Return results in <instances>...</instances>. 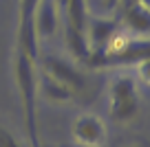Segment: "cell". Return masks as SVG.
Returning a JSON list of instances; mask_svg holds the SVG:
<instances>
[{"instance_id": "6da1fadb", "label": "cell", "mask_w": 150, "mask_h": 147, "mask_svg": "<svg viewBox=\"0 0 150 147\" xmlns=\"http://www.w3.org/2000/svg\"><path fill=\"white\" fill-rule=\"evenodd\" d=\"M150 57V37H137L126 29H117L108 37L102 51L88 55L86 66L88 68H102V66H135L141 60Z\"/></svg>"}, {"instance_id": "7a4b0ae2", "label": "cell", "mask_w": 150, "mask_h": 147, "mask_svg": "<svg viewBox=\"0 0 150 147\" xmlns=\"http://www.w3.org/2000/svg\"><path fill=\"white\" fill-rule=\"evenodd\" d=\"M13 77H16V83H18V94L22 99L24 132H27V138H29V147H42L40 136H38V112H35L38 70H35V62L31 57H27L22 51H16Z\"/></svg>"}, {"instance_id": "3957f363", "label": "cell", "mask_w": 150, "mask_h": 147, "mask_svg": "<svg viewBox=\"0 0 150 147\" xmlns=\"http://www.w3.org/2000/svg\"><path fill=\"white\" fill-rule=\"evenodd\" d=\"M60 5V24L64 27V40L75 62L86 64L88 60V44H86V22L88 9L86 0H57Z\"/></svg>"}, {"instance_id": "277c9868", "label": "cell", "mask_w": 150, "mask_h": 147, "mask_svg": "<svg viewBox=\"0 0 150 147\" xmlns=\"http://www.w3.org/2000/svg\"><path fill=\"white\" fill-rule=\"evenodd\" d=\"M139 112V92L137 81L130 75H115L108 86V116L117 123L135 119Z\"/></svg>"}, {"instance_id": "5b68a950", "label": "cell", "mask_w": 150, "mask_h": 147, "mask_svg": "<svg viewBox=\"0 0 150 147\" xmlns=\"http://www.w3.org/2000/svg\"><path fill=\"white\" fill-rule=\"evenodd\" d=\"M40 0H18V51L33 62L40 60V40L35 33V7Z\"/></svg>"}, {"instance_id": "8992f818", "label": "cell", "mask_w": 150, "mask_h": 147, "mask_svg": "<svg viewBox=\"0 0 150 147\" xmlns=\"http://www.w3.org/2000/svg\"><path fill=\"white\" fill-rule=\"evenodd\" d=\"M71 134L77 147H104L108 136V127L99 114L86 112L80 114L71 125Z\"/></svg>"}, {"instance_id": "52a82bcc", "label": "cell", "mask_w": 150, "mask_h": 147, "mask_svg": "<svg viewBox=\"0 0 150 147\" xmlns=\"http://www.w3.org/2000/svg\"><path fill=\"white\" fill-rule=\"evenodd\" d=\"M42 73L53 77L55 81H60L62 86H66L73 94L84 90L86 81H84V75L73 62L64 60V57H57V55H47L42 60Z\"/></svg>"}, {"instance_id": "ba28073f", "label": "cell", "mask_w": 150, "mask_h": 147, "mask_svg": "<svg viewBox=\"0 0 150 147\" xmlns=\"http://www.w3.org/2000/svg\"><path fill=\"white\" fill-rule=\"evenodd\" d=\"M33 22H35L38 40H49V37L55 35L57 29H60V5H57V0H40L35 7Z\"/></svg>"}, {"instance_id": "9c48e42d", "label": "cell", "mask_w": 150, "mask_h": 147, "mask_svg": "<svg viewBox=\"0 0 150 147\" xmlns=\"http://www.w3.org/2000/svg\"><path fill=\"white\" fill-rule=\"evenodd\" d=\"M117 22L112 18H97V15H88V22H86V44H88V53L102 51L104 44L108 42V37L117 31Z\"/></svg>"}, {"instance_id": "30bf717a", "label": "cell", "mask_w": 150, "mask_h": 147, "mask_svg": "<svg viewBox=\"0 0 150 147\" xmlns=\"http://www.w3.org/2000/svg\"><path fill=\"white\" fill-rule=\"evenodd\" d=\"M122 29L137 37H148L150 35V7L141 0H132L126 7V13L122 20Z\"/></svg>"}, {"instance_id": "8fae6325", "label": "cell", "mask_w": 150, "mask_h": 147, "mask_svg": "<svg viewBox=\"0 0 150 147\" xmlns=\"http://www.w3.org/2000/svg\"><path fill=\"white\" fill-rule=\"evenodd\" d=\"M38 88L42 90V94L47 97L49 101H55V103L71 101L75 97L66 86H62L60 81H55L53 77H49V75H44V73H42V79H38Z\"/></svg>"}, {"instance_id": "7c38bea8", "label": "cell", "mask_w": 150, "mask_h": 147, "mask_svg": "<svg viewBox=\"0 0 150 147\" xmlns=\"http://www.w3.org/2000/svg\"><path fill=\"white\" fill-rule=\"evenodd\" d=\"M132 68H135V77L139 79L144 86H148V88H150V57L141 60L139 64H135Z\"/></svg>"}, {"instance_id": "4fadbf2b", "label": "cell", "mask_w": 150, "mask_h": 147, "mask_svg": "<svg viewBox=\"0 0 150 147\" xmlns=\"http://www.w3.org/2000/svg\"><path fill=\"white\" fill-rule=\"evenodd\" d=\"M0 147H20L18 138H16L7 127H2V125H0Z\"/></svg>"}, {"instance_id": "5bb4252c", "label": "cell", "mask_w": 150, "mask_h": 147, "mask_svg": "<svg viewBox=\"0 0 150 147\" xmlns=\"http://www.w3.org/2000/svg\"><path fill=\"white\" fill-rule=\"evenodd\" d=\"M119 2H122V0H102V5H104V9L108 11V13H110V11H115L119 7Z\"/></svg>"}, {"instance_id": "9a60e30c", "label": "cell", "mask_w": 150, "mask_h": 147, "mask_svg": "<svg viewBox=\"0 0 150 147\" xmlns=\"http://www.w3.org/2000/svg\"><path fill=\"white\" fill-rule=\"evenodd\" d=\"M141 2H146V5H148V7H150V0H141Z\"/></svg>"}, {"instance_id": "2e32d148", "label": "cell", "mask_w": 150, "mask_h": 147, "mask_svg": "<svg viewBox=\"0 0 150 147\" xmlns=\"http://www.w3.org/2000/svg\"><path fill=\"white\" fill-rule=\"evenodd\" d=\"M126 147H137V145H126Z\"/></svg>"}]
</instances>
